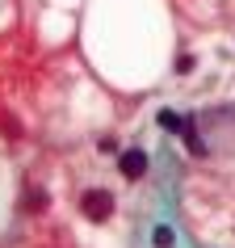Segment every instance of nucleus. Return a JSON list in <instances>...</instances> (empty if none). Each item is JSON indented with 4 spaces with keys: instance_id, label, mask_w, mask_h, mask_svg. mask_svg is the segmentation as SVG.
<instances>
[{
    "instance_id": "obj_2",
    "label": "nucleus",
    "mask_w": 235,
    "mask_h": 248,
    "mask_svg": "<svg viewBox=\"0 0 235 248\" xmlns=\"http://www.w3.org/2000/svg\"><path fill=\"white\" fill-rule=\"evenodd\" d=\"M118 169H122V177H126V181H143V172H147V152H143V147H126V152H122V160H118Z\"/></svg>"
},
{
    "instance_id": "obj_3",
    "label": "nucleus",
    "mask_w": 235,
    "mask_h": 248,
    "mask_svg": "<svg viewBox=\"0 0 235 248\" xmlns=\"http://www.w3.org/2000/svg\"><path fill=\"white\" fill-rule=\"evenodd\" d=\"M185 122L189 118H181V114H160V126L164 131H185Z\"/></svg>"
},
{
    "instance_id": "obj_4",
    "label": "nucleus",
    "mask_w": 235,
    "mask_h": 248,
    "mask_svg": "<svg viewBox=\"0 0 235 248\" xmlns=\"http://www.w3.org/2000/svg\"><path fill=\"white\" fill-rule=\"evenodd\" d=\"M151 244H156V248H168L172 244V232H168V227H156V232H151Z\"/></svg>"
},
{
    "instance_id": "obj_5",
    "label": "nucleus",
    "mask_w": 235,
    "mask_h": 248,
    "mask_svg": "<svg viewBox=\"0 0 235 248\" xmlns=\"http://www.w3.org/2000/svg\"><path fill=\"white\" fill-rule=\"evenodd\" d=\"M176 72H193V55H181L176 59Z\"/></svg>"
},
{
    "instance_id": "obj_1",
    "label": "nucleus",
    "mask_w": 235,
    "mask_h": 248,
    "mask_svg": "<svg viewBox=\"0 0 235 248\" xmlns=\"http://www.w3.org/2000/svg\"><path fill=\"white\" fill-rule=\"evenodd\" d=\"M80 215L88 223H105L114 215V194H109V189H84V194H80Z\"/></svg>"
}]
</instances>
